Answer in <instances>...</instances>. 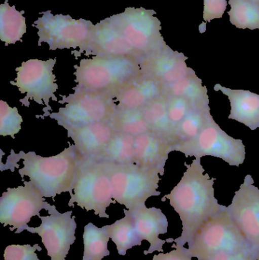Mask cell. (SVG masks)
Segmentation results:
<instances>
[{
  "label": "cell",
  "instance_id": "cell-25",
  "mask_svg": "<svg viewBox=\"0 0 259 260\" xmlns=\"http://www.w3.org/2000/svg\"><path fill=\"white\" fill-rule=\"evenodd\" d=\"M109 123L117 133L135 137L152 132L144 118L142 108H127L117 105V111Z\"/></svg>",
  "mask_w": 259,
  "mask_h": 260
},
{
  "label": "cell",
  "instance_id": "cell-13",
  "mask_svg": "<svg viewBox=\"0 0 259 260\" xmlns=\"http://www.w3.org/2000/svg\"><path fill=\"white\" fill-rule=\"evenodd\" d=\"M227 211L259 260V189L252 176L245 177Z\"/></svg>",
  "mask_w": 259,
  "mask_h": 260
},
{
  "label": "cell",
  "instance_id": "cell-14",
  "mask_svg": "<svg viewBox=\"0 0 259 260\" xmlns=\"http://www.w3.org/2000/svg\"><path fill=\"white\" fill-rule=\"evenodd\" d=\"M49 216H41L42 224L38 228L27 226L25 230L30 233L38 234L42 238V242L47 249V255L51 260H65L70 247L74 244L76 238V224L71 217L72 212L60 213L56 207L49 211Z\"/></svg>",
  "mask_w": 259,
  "mask_h": 260
},
{
  "label": "cell",
  "instance_id": "cell-21",
  "mask_svg": "<svg viewBox=\"0 0 259 260\" xmlns=\"http://www.w3.org/2000/svg\"><path fill=\"white\" fill-rule=\"evenodd\" d=\"M214 90L228 96L231 102V114L228 119L243 123L251 130L259 128V94L246 90L225 88L220 84Z\"/></svg>",
  "mask_w": 259,
  "mask_h": 260
},
{
  "label": "cell",
  "instance_id": "cell-38",
  "mask_svg": "<svg viewBox=\"0 0 259 260\" xmlns=\"http://www.w3.org/2000/svg\"><path fill=\"white\" fill-rule=\"evenodd\" d=\"M82 260H85V259H82Z\"/></svg>",
  "mask_w": 259,
  "mask_h": 260
},
{
  "label": "cell",
  "instance_id": "cell-20",
  "mask_svg": "<svg viewBox=\"0 0 259 260\" xmlns=\"http://www.w3.org/2000/svg\"><path fill=\"white\" fill-rule=\"evenodd\" d=\"M163 94L162 84L142 72L125 85L114 99L120 107L143 108Z\"/></svg>",
  "mask_w": 259,
  "mask_h": 260
},
{
  "label": "cell",
  "instance_id": "cell-16",
  "mask_svg": "<svg viewBox=\"0 0 259 260\" xmlns=\"http://www.w3.org/2000/svg\"><path fill=\"white\" fill-rule=\"evenodd\" d=\"M84 53L86 56L92 55L103 57L131 56L139 60L144 57L125 39L109 18L94 25L91 39Z\"/></svg>",
  "mask_w": 259,
  "mask_h": 260
},
{
  "label": "cell",
  "instance_id": "cell-33",
  "mask_svg": "<svg viewBox=\"0 0 259 260\" xmlns=\"http://www.w3.org/2000/svg\"><path fill=\"white\" fill-rule=\"evenodd\" d=\"M42 248L38 244L31 247L26 245H10L4 252L5 260H39L35 251H41Z\"/></svg>",
  "mask_w": 259,
  "mask_h": 260
},
{
  "label": "cell",
  "instance_id": "cell-34",
  "mask_svg": "<svg viewBox=\"0 0 259 260\" xmlns=\"http://www.w3.org/2000/svg\"><path fill=\"white\" fill-rule=\"evenodd\" d=\"M228 6L227 0H204L203 18L205 23L199 27V31L206 30V23L215 18H221Z\"/></svg>",
  "mask_w": 259,
  "mask_h": 260
},
{
  "label": "cell",
  "instance_id": "cell-17",
  "mask_svg": "<svg viewBox=\"0 0 259 260\" xmlns=\"http://www.w3.org/2000/svg\"><path fill=\"white\" fill-rule=\"evenodd\" d=\"M133 219L137 233L141 241L146 240L150 243L147 251L144 255L150 254L155 251L163 253V245L167 241L160 239V235L167 233L168 221L162 211L157 208H147L145 205L135 209H128Z\"/></svg>",
  "mask_w": 259,
  "mask_h": 260
},
{
  "label": "cell",
  "instance_id": "cell-26",
  "mask_svg": "<svg viewBox=\"0 0 259 260\" xmlns=\"http://www.w3.org/2000/svg\"><path fill=\"white\" fill-rule=\"evenodd\" d=\"M211 117L209 104L196 105L175 130L173 146L194 139Z\"/></svg>",
  "mask_w": 259,
  "mask_h": 260
},
{
  "label": "cell",
  "instance_id": "cell-12",
  "mask_svg": "<svg viewBox=\"0 0 259 260\" xmlns=\"http://www.w3.org/2000/svg\"><path fill=\"white\" fill-rule=\"evenodd\" d=\"M56 62V58L46 61L30 59L16 69V79L10 84L18 87L20 92L26 94L25 98L20 100L23 105L28 107L29 101H33L39 105H45L47 111L50 99L57 101L55 93L58 85L53 73Z\"/></svg>",
  "mask_w": 259,
  "mask_h": 260
},
{
  "label": "cell",
  "instance_id": "cell-15",
  "mask_svg": "<svg viewBox=\"0 0 259 260\" xmlns=\"http://www.w3.org/2000/svg\"><path fill=\"white\" fill-rule=\"evenodd\" d=\"M188 57L182 53L174 51L168 45L144 56L139 60L141 71L162 84L173 83L189 75L196 73L187 67Z\"/></svg>",
  "mask_w": 259,
  "mask_h": 260
},
{
  "label": "cell",
  "instance_id": "cell-7",
  "mask_svg": "<svg viewBox=\"0 0 259 260\" xmlns=\"http://www.w3.org/2000/svg\"><path fill=\"white\" fill-rule=\"evenodd\" d=\"M73 191L68 206L77 203L86 211L94 210L100 218H109L106 208L117 201L113 200L110 178L102 162L80 155Z\"/></svg>",
  "mask_w": 259,
  "mask_h": 260
},
{
  "label": "cell",
  "instance_id": "cell-27",
  "mask_svg": "<svg viewBox=\"0 0 259 260\" xmlns=\"http://www.w3.org/2000/svg\"><path fill=\"white\" fill-rule=\"evenodd\" d=\"M164 94L169 97L184 98L194 104H209L206 86L196 73L189 75L173 83L163 85Z\"/></svg>",
  "mask_w": 259,
  "mask_h": 260
},
{
  "label": "cell",
  "instance_id": "cell-18",
  "mask_svg": "<svg viewBox=\"0 0 259 260\" xmlns=\"http://www.w3.org/2000/svg\"><path fill=\"white\" fill-rule=\"evenodd\" d=\"M171 151L170 142L152 132L135 137V165L155 170L161 175H164L166 161Z\"/></svg>",
  "mask_w": 259,
  "mask_h": 260
},
{
  "label": "cell",
  "instance_id": "cell-2",
  "mask_svg": "<svg viewBox=\"0 0 259 260\" xmlns=\"http://www.w3.org/2000/svg\"><path fill=\"white\" fill-rule=\"evenodd\" d=\"M19 159H22L24 165L18 170L20 175L22 178L27 176L44 198H54L65 192L72 194L80 159L75 145H70L57 155L49 157H41L34 151L15 154L12 150L7 165Z\"/></svg>",
  "mask_w": 259,
  "mask_h": 260
},
{
  "label": "cell",
  "instance_id": "cell-6",
  "mask_svg": "<svg viewBox=\"0 0 259 260\" xmlns=\"http://www.w3.org/2000/svg\"><path fill=\"white\" fill-rule=\"evenodd\" d=\"M102 163L110 178L113 199L128 209L145 205L147 199L161 195L158 171L135 164Z\"/></svg>",
  "mask_w": 259,
  "mask_h": 260
},
{
  "label": "cell",
  "instance_id": "cell-31",
  "mask_svg": "<svg viewBox=\"0 0 259 260\" xmlns=\"http://www.w3.org/2000/svg\"><path fill=\"white\" fill-rule=\"evenodd\" d=\"M22 117L18 114L17 108H11L4 101H0V135L2 136H11L21 129Z\"/></svg>",
  "mask_w": 259,
  "mask_h": 260
},
{
  "label": "cell",
  "instance_id": "cell-30",
  "mask_svg": "<svg viewBox=\"0 0 259 260\" xmlns=\"http://www.w3.org/2000/svg\"><path fill=\"white\" fill-rule=\"evenodd\" d=\"M230 21L237 28L259 29V6L248 0H229Z\"/></svg>",
  "mask_w": 259,
  "mask_h": 260
},
{
  "label": "cell",
  "instance_id": "cell-22",
  "mask_svg": "<svg viewBox=\"0 0 259 260\" xmlns=\"http://www.w3.org/2000/svg\"><path fill=\"white\" fill-rule=\"evenodd\" d=\"M94 160L115 165L135 164V136L115 132L109 143Z\"/></svg>",
  "mask_w": 259,
  "mask_h": 260
},
{
  "label": "cell",
  "instance_id": "cell-9",
  "mask_svg": "<svg viewBox=\"0 0 259 260\" xmlns=\"http://www.w3.org/2000/svg\"><path fill=\"white\" fill-rule=\"evenodd\" d=\"M173 151L182 152L186 157L196 158L213 156L235 167L243 165L246 157L243 140L230 136L214 121L213 117L196 137L173 145Z\"/></svg>",
  "mask_w": 259,
  "mask_h": 260
},
{
  "label": "cell",
  "instance_id": "cell-4",
  "mask_svg": "<svg viewBox=\"0 0 259 260\" xmlns=\"http://www.w3.org/2000/svg\"><path fill=\"white\" fill-rule=\"evenodd\" d=\"M73 89V94L62 95L59 102L65 107L48 115L65 129L109 121L117 111L115 99L109 94L78 86Z\"/></svg>",
  "mask_w": 259,
  "mask_h": 260
},
{
  "label": "cell",
  "instance_id": "cell-37",
  "mask_svg": "<svg viewBox=\"0 0 259 260\" xmlns=\"http://www.w3.org/2000/svg\"><path fill=\"white\" fill-rule=\"evenodd\" d=\"M248 1L251 2V3H255V4L258 5L259 6V0H248Z\"/></svg>",
  "mask_w": 259,
  "mask_h": 260
},
{
  "label": "cell",
  "instance_id": "cell-28",
  "mask_svg": "<svg viewBox=\"0 0 259 260\" xmlns=\"http://www.w3.org/2000/svg\"><path fill=\"white\" fill-rule=\"evenodd\" d=\"M123 212L124 218L111 225L105 226L111 239L117 245L119 254L122 256H125L126 251L135 246L141 245L142 242L137 233L132 217L127 209H124Z\"/></svg>",
  "mask_w": 259,
  "mask_h": 260
},
{
  "label": "cell",
  "instance_id": "cell-32",
  "mask_svg": "<svg viewBox=\"0 0 259 260\" xmlns=\"http://www.w3.org/2000/svg\"><path fill=\"white\" fill-rule=\"evenodd\" d=\"M167 98L169 117L175 133V130L179 126V123L188 115L192 109L199 104H194L191 101L184 98L169 97V96H167Z\"/></svg>",
  "mask_w": 259,
  "mask_h": 260
},
{
  "label": "cell",
  "instance_id": "cell-5",
  "mask_svg": "<svg viewBox=\"0 0 259 260\" xmlns=\"http://www.w3.org/2000/svg\"><path fill=\"white\" fill-rule=\"evenodd\" d=\"M188 246L186 251L198 260H208L221 252L251 250L227 209L208 219Z\"/></svg>",
  "mask_w": 259,
  "mask_h": 260
},
{
  "label": "cell",
  "instance_id": "cell-11",
  "mask_svg": "<svg viewBox=\"0 0 259 260\" xmlns=\"http://www.w3.org/2000/svg\"><path fill=\"white\" fill-rule=\"evenodd\" d=\"M24 186L8 188L0 199V222L10 225V231L17 229L15 234L25 230L32 217L40 216V212L52 210L51 206L30 181H24Z\"/></svg>",
  "mask_w": 259,
  "mask_h": 260
},
{
  "label": "cell",
  "instance_id": "cell-23",
  "mask_svg": "<svg viewBox=\"0 0 259 260\" xmlns=\"http://www.w3.org/2000/svg\"><path fill=\"white\" fill-rule=\"evenodd\" d=\"M142 110L152 133L167 139L173 146L174 129L169 117L167 96L163 94L147 104Z\"/></svg>",
  "mask_w": 259,
  "mask_h": 260
},
{
  "label": "cell",
  "instance_id": "cell-3",
  "mask_svg": "<svg viewBox=\"0 0 259 260\" xmlns=\"http://www.w3.org/2000/svg\"><path fill=\"white\" fill-rule=\"evenodd\" d=\"M75 68L78 87L106 93L114 99L125 85L142 73L139 59L131 56H94L82 59Z\"/></svg>",
  "mask_w": 259,
  "mask_h": 260
},
{
  "label": "cell",
  "instance_id": "cell-35",
  "mask_svg": "<svg viewBox=\"0 0 259 260\" xmlns=\"http://www.w3.org/2000/svg\"><path fill=\"white\" fill-rule=\"evenodd\" d=\"M208 260H257L255 254L250 249L240 251L221 252L214 255Z\"/></svg>",
  "mask_w": 259,
  "mask_h": 260
},
{
  "label": "cell",
  "instance_id": "cell-8",
  "mask_svg": "<svg viewBox=\"0 0 259 260\" xmlns=\"http://www.w3.org/2000/svg\"><path fill=\"white\" fill-rule=\"evenodd\" d=\"M40 14L43 16L32 24L38 30V46L46 43L50 50L79 48L75 54L85 53L94 25L91 21L73 19L68 15H53L50 10Z\"/></svg>",
  "mask_w": 259,
  "mask_h": 260
},
{
  "label": "cell",
  "instance_id": "cell-10",
  "mask_svg": "<svg viewBox=\"0 0 259 260\" xmlns=\"http://www.w3.org/2000/svg\"><path fill=\"white\" fill-rule=\"evenodd\" d=\"M155 14L152 9L126 8L109 19L129 44L144 56L167 45L161 34V21Z\"/></svg>",
  "mask_w": 259,
  "mask_h": 260
},
{
  "label": "cell",
  "instance_id": "cell-29",
  "mask_svg": "<svg viewBox=\"0 0 259 260\" xmlns=\"http://www.w3.org/2000/svg\"><path fill=\"white\" fill-rule=\"evenodd\" d=\"M109 233L106 227H96L92 223H89L85 227L83 239L85 245L83 259L102 260L105 256L110 254L108 250Z\"/></svg>",
  "mask_w": 259,
  "mask_h": 260
},
{
  "label": "cell",
  "instance_id": "cell-1",
  "mask_svg": "<svg viewBox=\"0 0 259 260\" xmlns=\"http://www.w3.org/2000/svg\"><path fill=\"white\" fill-rule=\"evenodd\" d=\"M187 171L170 194L162 199L170 200V204L179 214L182 223L181 237L173 240L172 246L184 247L190 244L201 227L214 215L227 209L219 204L214 197V185L216 179L204 174L205 169L201 158H196L192 164H184Z\"/></svg>",
  "mask_w": 259,
  "mask_h": 260
},
{
  "label": "cell",
  "instance_id": "cell-36",
  "mask_svg": "<svg viewBox=\"0 0 259 260\" xmlns=\"http://www.w3.org/2000/svg\"><path fill=\"white\" fill-rule=\"evenodd\" d=\"M176 250L167 253L155 255L152 260H193L186 251L184 247H174Z\"/></svg>",
  "mask_w": 259,
  "mask_h": 260
},
{
  "label": "cell",
  "instance_id": "cell-24",
  "mask_svg": "<svg viewBox=\"0 0 259 260\" xmlns=\"http://www.w3.org/2000/svg\"><path fill=\"white\" fill-rule=\"evenodd\" d=\"M24 11L16 10L15 6H10L6 0L0 6V40L6 46L20 41L26 33Z\"/></svg>",
  "mask_w": 259,
  "mask_h": 260
},
{
  "label": "cell",
  "instance_id": "cell-19",
  "mask_svg": "<svg viewBox=\"0 0 259 260\" xmlns=\"http://www.w3.org/2000/svg\"><path fill=\"white\" fill-rule=\"evenodd\" d=\"M115 131L109 121L100 122L67 130V136L74 142L79 154L94 159L109 143Z\"/></svg>",
  "mask_w": 259,
  "mask_h": 260
}]
</instances>
